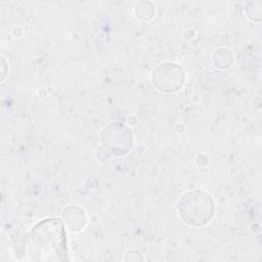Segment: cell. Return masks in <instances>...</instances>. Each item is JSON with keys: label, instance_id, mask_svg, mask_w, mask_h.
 Wrapping results in <instances>:
<instances>
[{"label": "cell", "instance_id": "6da1fadb", "mask_svg": "<svg viewBox=\"0 0 262 262\" xmlns=\"http://www.w3.org/2000/svg\"><path fill=\"white\" fill-rule=\"evenodd\" d=\"M25 254L33 260H66L67 239L64 226L59 219L40 221L26 235Z\"/></svg>", "mask_w": 262, "mask_h": 262}]
</instances>
